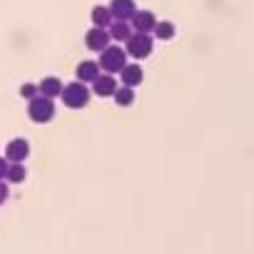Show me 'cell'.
Segmentation results:
<instances>
[{
  "instance_id": "cell-1",
  "label": "cell",
  "mask_w": 254,
  "mask_h": 254,
  "mask_svg": "<svg viewBox=\"0 0 254 254\" xmlns=\"http://www.w3.org/2000/svg\"><path fill=\"white\" fill-rule=\"evenodd\" d=\"M90 90H87V85L85 82H70V85H65V90H63V95H60V100H63V105L67 107V110H82V107H87L90 105Z\"/></svg>"
},
{
  "instance_id": "cell-2",
  "label": "cell",
  "mask_w": 254,
  "mask_h": 254,
  "mask_svg": "<svg viewBox=\"0 0 254 254\" xmlns=\"http://www.w3.org/2000/svg\"><path fill=\"white\" fill-rule=\"evenodd\" d=\"M28 117H30L35 125H48V122L55 117V102H53L50 97L38 95L35 100L28 102Z\"/></svg>"
},
{
  "instance_id": "cell-3",
  "label": "cell",
  "mask_w": 254,
  "mask_h": 254,
  "mask_svg": "<svg viewBox=\"0 0 254 254\" xmlns=\"http://www.w3.org/2000/svg\"><path fill=\"white\" fill-rule=\"evenodd\" d=\"M100 67L110 75L115 72H122L127 67V50H120V48H107L102 55H100Z\"/></svg>"
},
{
  "instance_id": "cell-4",
  "label": "cell",
  "mask_w": 254,
  "mask_h": 254,
  "mask_svg": "<svg viewBox=\"0 0 254 254\" xmlns=\"http://www.w3.org/2000/svg\"><path fill=\"white\" fill-rule=\"evenodd\" d=\"M152 53V38L145 35V33H135L130 40H127V55L135 58V60H142Z\"/></svg>"
},
{
  "instance_id": "cell-5",
  "label": "cell",
  "mask_w": 254,
  "mask_h": 254,
  "mask_svg": "<svg viewBox=\"0 0 254 254\" xmlns=\"http://www.w3.org/2000/svg\"><path fill=\"white\" fill-rule=\"evenodd\" d=\"M28 155H30V142L23 137H15L5 145V160L10 165H23L28 160Z\"/></svg>"
},
{
  "instance_id": "cell-6",
  "label": "cell",
  "mask_w": 254,
  "mask_h": 254,
  "mask_svg": "<svg viewBox=\"0 0 254 254\" xmlns=\"http://www.w3.org/2000/svg\"><path fill=\"white\" fill-rule=\"evenodd\" d=\"M110 40H112V35H110L105 28H95V30H90L87 38H85V43H87V48H90L92 53H105V50L110 48Z\"/></svg>"
},
{
  "instance_id": "cell-7",
  "label": "cell",
  "mask_w": 254,
  "mask_h": 254,
  "mask_svg": "<svg viewBox=\"0 0 254 254\" xmlns=\"http://www.w3.org/2000/svg\"><path fill=\"white\" fill-rule=\"evenodd\" d=\"M100 63H95V60H85V63H80L77 65V70H75V75H77V82H95L97 77H100Z\"/></svg>"
},
{
  "instance_id": "cell-8",
  "label": "cell",
  "mask_w": 254,
  "mask_h": 254,
  "mask_svg": "<svg viewBox=\"0 0 254 254\" xmlns=\"http://www.w3.org/2000/svg\"><path fill=\"white\" fill-rule=\"evenodd\" d=\"M92 92H95L97 97H115V92H117L115 77H112V75H100V77L92 82Z\"/></svg>"
},
{
  "instance_id": "cell-9",
  "label": "cell",
  "mask_w": 254,
  "mask_h": 254,
  "mask_svg": "<svg viewBox=\"0 0 254 254\" xmlns=\"http://www.w3.org/2000/svg\"><path fill=\"white\" fill-rule=\"evenodd\" d=\"M112 15L117 18V23H125V20L135 18L137 10L132 5V0H115V3H112Z\"/></svg>"
},
{
  "instance_id": "cell-10",
  "label": "cell",
  "mask_w": 254,
  "mask_h": 254,
  "mask_svg": "<svg viewBox=\"0 0 254 254\" xmlns=\"http://www.w3.org/2000/svg\"><path fill=\"white\" fill-rule=\"evenodd\" d=\"M120 77H122V82H125V87H137L142 80H145V72H142V67L135 63V65H127L122 72H120Z\"/></svg>"
},
{
  "instance_id": "cell-11",
  "label": "cell",
  "mask_w": 254,
  "mask_h": 254,
  "mask_svg": "<svg viewBox=\"0 0 254 254\" xmlns=\"http://www.w3.org/2000/svg\"><path fill=\"white\" fill-rule=\"evenodd\" d=\"M132 25H135V30L137 33H155V28H157V20H155V15L152 13H147V10H140L135 18H132Z\"/></svg>"
},
{
  "instance_id": "cell-12",
  "label": "cell",
  "mask_w": 254,
  "mask_h": 254,
  "mask_svg": "<svg viewBox=\"0 0 254 254\" xmlns=\"http://www.w3.org/2000/svg\"><path fill=\"white\" fill-rule=\"evenodd\" d=\"M63 90H65V85H63L58 77H45V80H40V95H43V97L55 100V97L63 95Z\"/></svg>"
},
{
  "instance_id": "cell-13",
  "label": "cell",
  "mask_w": 254,
  "mask_h": 254,
  "mask_svg": "<svg viewBox=\"0 0 254 254\" xmlns=\"http://www.w3.org/2000/svg\"><path fill=\"white\" fill-rule=\"evenodd\" d=\"M135 102V90L132 87H117V92H115V105L117 107H130Z\"/></svg>"
},
{
  "instance_id": "cell-14",
  "label": "cell",
  "mask_w": 254,
  "mask_h": 254,
  "mask_svg": "<svg viewBox=\"0 0 254 254\" xmlns=\"http://www.w3.org/2000/svg\"><path fill=\"white\" fill-rule=\"evenodd\" d=\"M25 177H28V172H25L23 165H10V167H8V177H5V182H10V185H20V182H25Z\"/></svg>"
},
{
  "instance_id": "cell-15",
  "label": "cell",
  "mask_w": 254,
  "mask_h": 254,
  "mask_svg": "<svg viewBox=\"0 0 254 254\" xmlns=\"http://www.w3.org/2000/svg\"><path fill=\"white\" fill-rule=\"evenodd\" d=\"M110 35H112V40H130L132 38V30H130V25H127V23H115L112 30H110Z\"/></svg>"
},
{
  "instance_id": "cell-16",
  "label": "cell",
  "mask_w": 254,
  "mask_h": 254,
  "mask_svg": "<svg viewBox=\"0 0 254 254\" xmlns=\"http://www.w3.org/2000/svg\"><path fill=\"white\" fill-rule=\"evenodd\" d=\"M110 10H105V8H95L92 10V20H95V28H107L110 25Z\"/></svg>"
},
{
  "instance_id": "cell-17",
  "label": "cell",
  "mask_w": 254,
  "mask_h": 254,
  "mask_svg": "<svg viewBox=\"0 0 254 254\" xmlns=\"http://www.w3.org/2000/svg\"><path fill=\"white\" fill-rule=\"evenodd\" d=\"M38 95H40V85H35V82H25V85H20V97H25L28 102L35 100Z\"/></svg>"
},
{
  "instance_id": "cell-18",
  "label": "cell",
  "mask_w": 254,
  "mask_h": 254,
  "mask_svg": "<svg viewBox=\"0 0 254 254\" xmlns=\"http://www.w3.org/2000/svg\"><path fill=\"white\" fill-rule=\"evenodd\" d=\"M155 35H157L160 40H170V38L175 35V25H172V23H157Z\"/></svg>"
},
{
  "instance_id": "cell-19",
  "label": "cell",
  "mask_w": 254,
  "mask_h": 254,
  "mask_svg": "<svg viewBox=\"0 0 254 254\" xmlns=\"http://www.w3.org/2000/svg\"><path fill=\"white\" fill-rule=\"evenodd\" d=\"M10 197V190H8V182H0V207H3Z\"/></svg>"
},
{
  "instance_id": "cell-20",
  "label": "cell",
  "mask_w": 254,
  "mask_h": 254,
  "mask_svg": "<svg viewBox=\"0 0 254 254\" xmlns=\"http://www.w3.org/2000/svg\"><path fill=\"white\" fill-rule=\"evenodd\" d=\"M8 167H10V162H8L5 157H0V182H5V177H8Z\"/></svg>"
}]
</instances>
